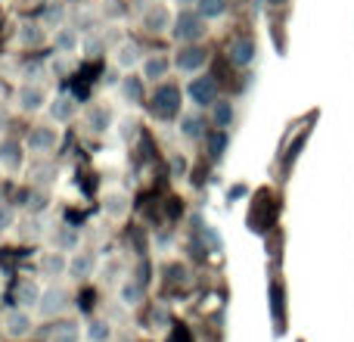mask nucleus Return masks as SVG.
<instances>
[{"mask_svg": "<svg viewBox=\"0 0 354 342\" xmlns=\"http://www.w3.org/2000/svg\"><path fill=\"white\" fill-rule=\"evenodd\" d=\"M180 100H183L180 87L159 84V87H156V93L149 97V112H153L159 122H171V118L180 116Z\"/></svg>", "mask_w": 354, "mask_h": 342, "instance_id": "f257e3e1", "label": "nucleus"}, {"mask_svg": "<svg viewBox=\"0 0 354 342\" xmlns=\"http://www.w3.org/2000/svg\"><path fill=\"white\" fill-rule=\"evenodd\" d=\"M187 100L193 103V109H212L214 103H218V81L212 78V75H193V78L187 81Z\"/></svg>", "mask_w": 354, "mask_h": 342, "instance_id": "f03ea898", "label": "nucleus"}, {"mask_svg": "<svg viewBox=\"0 0 354 342\" xmlns=\"http://www.w3.org/2000/svg\"><path fill=\"white\" fill-rule=\"evenodd\" d=\"M0 330H3L6 339L22 342L35 333V318H31L28 308L16 305V308H10V312H3V318H0Z\"/></svg>", "mask_w": 354, "mask_h": 342, "instance_id": "7ed1b4c3", "label": "nucleus"}, {"mask_svg": "<svg viewBox=\"0 0 354 342\" xmlns=\"http://www.w3.org/2000/svg\"><path fill=\"white\" fill-rule=\"evenodd\" d=\"M68 305H72V293H68L66 287H59V283H53V287H47L41 293V302H37V314L47 321H56L62 318V314L68 312Z\"/></svg>", "mask_w": 354, "mask_h": 342, "instance_id": "20e7f679", "label": "nucleus"}, {"mask_svg": "<svg viewBox=\"0 0 354 342\" xmlns=\"http://www.w3.org/2000/svg\"><path fill=\"white\" fill-rule=\"evenodd\" d=\"M208 35L205 16H199L196 10H180V16L174 19V37L180 44H199Z\"/></svg>", "mask_w": 354, "mask_h": 342, "instance_id": "39448f33", "label": "nucleus"}, {"mask_svg": "<svg viewBox=\"0 0 354 342\" xmlns=\"http://www.w3.org/2000/svg\"><path fill=\"white\" fill-rule=\"evenodd\" d=\"M56 147H59V131H56L53 125H35V128L28 131V137H25V150L35 156H47V153H53Z\"/></svg>", "mask_w": 354, "mask_h": 342, "instance_id": "423d86ee", "label": "nucleus"}, {"mask_svg": "<svg viewBox=\"0 0 354 342\" xmlns=\"http://www.w3.org/2000/svg\"><path fill=\"white\" fill-rule=\"evenodd\" d=\"M208 60H212V53H208L202 44H183L174 56V66L187 75H199L202 69L208 66Z\"/></svg>", "mask_w": 354, "mask_h": 342, "instance_id": "0eeeda50", "label": "nucleus"}, {"mask_svg": "<svg viewBox=\"0 0 354 342\" xmlns=\"http://www.w3.org/2000/svg\"><path fill=\"white\" fill-rule=\"evenodd\" d=\"M16 106L22 112H41L44 106H50V97H47V91H44V84L41 81H25V84H19V91H16Z\"/></svg>", "mask_w": 354, "mask_h": 342, "instance_id": "6e6552de", "label": "nucleus"}, {"mask_svg": "<svg viewBox=\"0 0 354 342\" xmlns=\"http://www.w3.org/2000/svg\"><path fill=\"white\" fill-rule=\"evenodd\" d=\"M140 25L149 31V35H165V31L174 25V16H171V10H168L165 3H153V6L143 10Z\"/></svg>", "mask_w": 354, "mask_h": 342, "instance_id": "1a4fd4ad", "label": "nucleus"}, {"mask_svg": "<svg viewBox=\"0 0 354 342\" xmlns=\"http://www.w3.org/2000/svg\"><path fill=\"white\" fill-rule=\"evenodd\" d=\"M97 252H87V249H78L72 258H68V277L72 280H91L97 274Z\"/></svg>", "mask_w": 354, "mask_h": 342, "instance_id": "9d476101", "label": "nucleus"}, {"mask_svg": "<svg viewBox=\"0 0 354 342\" xmlns=\"http://www.w3.org/2000/svg\"><path fill=\"white\" fill-rule=\"evenodd\" d=\"M47 336L50 342H81L84 339V324L78 318H68V321L56 318V324L47 330Z\"/></svg>", "mask_w": 354, "mask_h": 342, "instance_id": "9b49d317", "label": "nucleus"}, {"mask_svg": "<svg viewBox=\"0 0 354 342\" xmlns=\"http://www.w3.org/2000/svg\"><path fill=\"white\" fill-rule=\"evenodd\" d=\"M16 41L19 47H44V41H47V25L44 22H31V19H25V22H19V31H16Z\"/></svg>", "mask_w": 354, "mask_h": 342, "instance_id": "f8f14e48", "label": "nucleus"}, {"mask_svg": "<svg viewBox=\"0 0 354 342\" xmlns=\"http://www.w3.org/2000/svg\"><path fill=\"white\" fill-rule=\"evenodd\" d=\"M112 122H115V112H112V106L93 103L91 109H87V131H91V134H106V131L112 128Z\"/></svg>", "mask_w": 354, "mask_h": 342, "instance_id": "ddd939ff", "label": "nucleus"}, {"mask_svg": "<svg viewBox=\"0 0 354 342\" xmlns=\"http://www.w3.org/2000/svg\"><path fill=\"white\" fill-rule=\"evenodd\" d=\"M112 62H115L118 69H124V72H131V69H137L143 62V53H140V44L134 41H122L115 50H112Z\"/></svg>", "mask_w": 354, "mask_h": 342, "instance_id": "4468645a", "label": "nucleus"}, {"mask_svg": "<svg viewBox=\"0 0 354 342\" xmlns=\"http://www.w3.org/2000/svg\"><path fill=\"white\" fill-rule=\"evenodd\" d=\"M255 56H258V44L252 37H236L230 44V62L236 69H249L255 62Z\"/></svg>", "mask_w": 354, "mask_h": 342, "instance_id": "2eb2a0df", "label": "nucleus"}, {"mask_svg": "<svg viewBox=\"0 0 354 342\" xmlns=\"http://www.w3.org/2000/svg\"><path fill=\"white\" fill-rule=\"evenodd\" d=\"M180 137H187V141H205L208 137V118L202 116V112H187V116H180Z\"/></svg>", "mask_w": 354, "mask_h": 342, "instance_id": "dca6fc26", "label": "nucleus"}, {"mask_svg": "<svg viewBox=\"0 0 354 342\" xmlns=\"http://www.w3.org/2000/svg\"><path fill=\"white\" fill-rule=\"evenodd\" d=\"M143 93H147V78H137V75H128V78L118 81V97H122L124 103H131V106L143 103Z\"/></svg>", "mask_w": 354, "mask_h": 342, "instance_id": "f3484780", "label": "nucleus"}, {"mask_svg": "<svg viewBox=\"0 0 354 342\" xmlns=\"http://www.w3.org/2000/svg\"><path fill=\"white\" fill-rule=\"evenodd\" d=\"M168 72H171L168 53H149L143 60V78L147 81H162V78H168Z\"/></svg>", "mask_w": 354, "mask_h": 342, "instance_id": "a211bd4d", "label": "nucleus"}, {"mask_svg": "<svg viewBox=\"0 0 354 342\" xmlns=\"http://www.w3.org/2000/svg\"><path fill=\"white\" fill-rule=\"evenodd\" d=\"M22 159H25L22 143L12 141V137H3L0 141V165L6 171H16V168H22Z\"/></svg>", "mask_w": 354, "mask_h": 342, "instance_id": "6ab92c4d", "label": "nucleus"}, {"mask_svg": "<svg viewBox=\"0 0 354 342\" xmlns=\"http://www.w3.org/2000/svg\"><path fill=\"white\" fill-rule=\"evenodd\" d=\"M41 271H44V277L68 274V255H66V252H59V249L44 252V255H41Z\"/></svg>", "mask_w": 354, "mask_h": 342, "instance_id": "aec40b11", "label": "nucleus"}, {"mask_svg": "<svg viewBox=\"0 0 354 342\" xmlns=\"http://www.w3.org/2000/svg\"><path fill=\"white\" fill-rule=\"evenodd\" d=\"M103 212L109 215L112 221H122L124 215L131 212V199H128V193H118V190L106 193V196H103Z\"/></svg>", "mask_w": 354, "mask_h": 342, "instance_id": "412c9836", "label": "nucleus"}, {"mask_svg": "<svg viewBox=\"0 0 354 342\" xmlns=\"http://www.w3.org/2000/svg\"><path fill=\"white\" fill-rule=\"evenodd\" d=\"M41 293H44V289L37 287L35 280H19L16 283V293H12V296H16V305L19 308H37Z\"/></svg>", "mask_w": 354, "mask_h": 342, "instance_id": "4be33fe9", "label": "nucleus"}, {"mask_svg": "<svg viewBox=\"0 0 354 342\" xmlns=\"http://www.w3.org/2000/svg\"><path fill=\"white\" fill-rule=\"evenodd\" d=\"M143 296H147L143 280H124L122 287H118V302H122L124 308H137L143 302Z\"/></svg>", "mask_w": 354, "mask_h": 342, "instance_id": "5701e85b", "label": "nucleus"}, {"mask_svg": "<svg viewBox=\"0 0 354 342\" xmlns=\"http://www.w3.org/2000/svg\"><path fill=\"white\" fill-rule=\"evenodd\" d=\"M112 324L106 318H91L84 324V342H112Z\"/></svg>", "mask_w": 354, "mask_h": 342, "instance_id": "b1692460", "label": "nucleus"}, {"mask_svg": "<svg viewBox=\"0 0 354 342\" xmlns=\"http://www.w3.org/2000/svg\"><path fill=\"white\" fill-rule=\"evenodd\" d=\"M75 97L72 93H56L53 100H50V116H53V122H68V118L75 116Z\"/></svg>", "mask_w": 354, "mask_h": 342, "instance_id": "393cba45", "label": "nucleus"}, {"mask_svg": "<svg viewBox=\"0 0 354 342\" xmlns=\"http://www.w3.org/2000/svg\"><path fill=\"white\" fill-rule=\"evenodd\" d=\"M53 243L59 252H78L81 249V233L75 227H56Z\"/></svg>", "mask_w": 354, "mask_h": 342, "instance_id": "a878e982", "label": "nucleus"}, {"mask_svg": "<svg viewBox=\"0 0 354 342\" xmlns=\"http://www.w3.org/2000/svg\"><path fill=\"white\" fill-rule=\"evenodd\" d=\"M233 118H236V109H233V103L230 100H218V103L212 106V125L214 128H230L233 125Z\"/></svg>", "mask_w": 354, "mask_h": 342, "instance_id": "bb28decb", "label": "nucleus"}, {"mask_svg": "<svg viewBox=\"0 0 354 342\" xmlns=\"http://www.w3.org/2000/svg\"><path fill=\"white\" fill-rule=\"evenodd\" d=\"M78 47H81V35L75 28H68V25H62L56 31V50L68 56V53H78Z\"/></svg>", "mask_w": 354, "mask_h": 342, "instance_id": "cd10ccee", "label": "nucleus"}, {"mask_svg": "<svg viewBox=\"0 0 354 342\" xmlns=\"http://www.w3.org/2000/svg\"><path fill=\"white\" fill-rule=\"evenodd\" d=\"M227 147H230V134L224 128H214L208 134V153H212V159H224Z\"/></svg>", "mask_w": 354, "mask_h": 342, "instance_id": "c85d7f7f", "label": "nucleus"}, {"mask_svg": "<svg viewBox=\"0 0 354 342\" xmlns=\"http://www.w3.org/2000/svg\"><path fill=\"white\" fill-rule=\"evenodd\" d=\"M230 10V0H196V12L205 19H218Z\"/></svg>", "mask_w": 354, "mask_h": 342, "instance_id": "c756f323", "label": "nucleus"}, {"mask_svg": "<svg viewBox=\"0 0 354 342\" xmlns=\"http://www.w3.org/2000/svg\"><path fill=\"white\" fill-rule=\"evenodd\" d=\"M41 233H44V227H41V218H37V215H31V218L22 221V231H19V237H22L25 243H35Z\"/></svg>", "mask_w": 354, "mask_h": 342, "instance_id": "7c9ffc66", "label": "nucleus"}, {"mask_svg": "<svg viewBox=\"0 0 354 342\" xmlns=\"http://www.w3.org/2000/svg\"><path fill=\"white\" fill-rule=\"evenodd\" d=\"M62 12H66V10H62L59 3H50L47 10L41 12V22L47 25V28H62V25H59L62 22Z\"/></svg>", "mask_w": 354, "mask_h": 342, "instance_id": "2f4dec72", "label": "nucleus"}, {"mask_svg": "<svg viewBox=\"0 0 354 342\" xmlns=\"http://www.w3.org/2000/svg\"><path fill=\"white\" fill-rule=\"evenodd\" d=\"M10 227H16V208L10 202H0V233H6Z\"/></svg>", "mask_w": 354, "mask_h": 342, "instance_id": "473e14b6", "label": "nucleus"}, {"mask_svg": "<svg viewBox=\"0 0 354 342\" xmlns=\"http://www.w3.org/2000/svg\"><path fill=\"white\" fill-rule=\"evenodd\" d=\"M199 233H202V240H205V243H208V249L221 252V246H224V243H221V237L212 231V227H208V224H202V227H199Z\"/></svg>", "mask_w": 354, "mask_h": 342, "instance_id": "72a5a7b5", "label": "nucleus"}, {"mask_svg": "<svg viewBox=\"0 0 354 342\" xmlns=\"http://www.w3.org/2000/svg\"><path fill=\"white\" fill-rule=\"evenodd\" d=\"M44 75H47V69L44 66H25V78L28 81H41Z\"/></svg>", "mask_w": 354, "mask_h": 342, "instance_id": "f704fd0d", "label": "nucleus"}, {"mask_svg": "<svg viewBox=\"0 0 354 342\" xmlns=\"http://www.w3.org/2000/svg\"><path fill=\"white\" fill-rule=\"evenodd\" d=\"M171 165H174V171H177V174H180V171H183V165H187V162H183L180 156H174V159H171Z\"/></svg>", "mask_w": 354, "mask_h": 342, "instance_id": "c9c22d12", "label": "nucleus"}, {"mask_svg": "<svg viewBox=\"0 0 354 342\" xmlns=\"http://www.w3.org/2000/svg\"><path fill=\"white\" fill-rule=\"evenodd\" d=\"M177 3H180V6H189V3H196V0H177Z\"/></svg>", "mask_w": 354, "mask_h": 342, "instance_id": "e433bc0d", "label": "nucleus"}, {"mask_svg": "<svg viewBox=\"0 0 354 342\" xmlns=\"http://www.w3.org/2000/svg\"><path fill=\"white\" fill-rule=\"evenodd\" d=\"M3 122H6V112H3V109H0V125H3Z\"/></svg>", "mask_w": 354, "mask_h": 342, "instance_id": "4c0bfd02", "label": "nucleus"}]
</instances>
